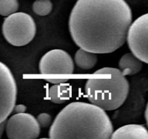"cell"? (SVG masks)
Segmentation results:
<instances>
[{
	"instance_id": "cell-1",
	"label": "cell",
	"mask_w": 148,
	"mask_h": 139,
	"mask_svg": "<svg viewBox=\"0 0 148 139\" xmlns=\"http://www.w3.org/2000/svg\"><path fill=\"white\" fill-rule=\"evenodd\" d=\"M132 11L125 0H77L68 20L74 43L95 54H109L126 42Z\"/></svg>"
},
{
	"instance_id": "cell-2",
	"label": "cell",
	"mask_w": 148,
	"mask_h": 139,
	"mask_svg": "<svg viewBox=\"0 0 148 139\" xmlns=\"http://www.w3.org/2000/svg\"><path fill=\"white\" fill-rule=\"evenodd\" d=\"M113 126L105 110L92 103L73 102L57 114L49 130L53 139H109Z\"/></svg>"
},
{
	"instance_id": "cell-3",
	"label": "cell",
	"mask_w": 148,
	"mask_h": 139,
	"mask_svg": "<svg viewBox=\"0 0 148 139\" xmlns=\"http://www.w3.org/2000/svg\"><path fill=\"white\" fill-rule=\"evenodd\" d=\"M99 77L89 78L85 83V93L90 103L105 111L121 107L129 93V83L119 69L103 67L94 73Z\"/></svg>"
},
{
	"instance_id": "cell-4",
	"label": "cell",
	"mask_w": 148,
	"mask_h": 139,
	"mask_svg": "<svg viewBox=\"0 0 148 139\" xmlns=\"http://www.w3.org/2000/svg\"><path fill=\"white\" fill-rule=\"evenodd\" d=\"M2 34L5 40L14 46H23L31 43L36 33L34 18L25 12H15L4 20Z\"/></svg>"
},
{
	"instance_id": "cell-5",
	"label": "cell",
	"mask_w": 148,
	"mask_h": 139,
	"mask_svg": "<svg viewBox=\"0 0 148 139\" xmlns=\"http://www.w3.org/2000/svg\"><path fill=\"white\" fill-rule=\"evenodd\" d=\"M126 42L131 52L142 62L148 64V13L132 22Z\"/></svg>"
},
{
	"instance_id": "cell-6",
	"label": "cell",
	"mask_w": 148,
	"mask_h": 139,
	"mask_svg": "<svg viewBox=\"0 0 148 139\" xmlns=\"http://www.w3.org/2000/svg\"><path fill=\"white\" fill-rule=\"evenodd\" d=\"M18 88L9 67L0 62V123L5 121L16 104Z\"/></svg>"
},
{
	"instance_id": "cell-7",
	"label": "cell",
	"mask_w": 148,
	"mask_h": 139,
	"mask_svg": "<svg viewBox=\"0 0 148 139\" xmlns=\"http://www.w3.org/2000/svg\"><path fill=\"white\" fill-rule=\"evenodd\" d=\"M6 135L10 139H36L41 133L36 118L29 113H18L6 122Z\"/></svg>"
},
{
	"instance_id": "cell-8",
	"label": "cell",
	"mask_w": 148,
	"mask_h": 139,
	"mask_svg": "<svg viewBox=\"0 0 148 139\" xmlns=\"http://www.w3.org/2000/svg\"><path fill=\"white\" fill-rule=\"evenodd\" d=\"M39 70L42 75H71L74 73V62L65 51L52 49L41 58Z\"/></svg>"
},
{
	"instance_id": "cell-9",
	"label": "cell",
	"mask_w": 148,
	"mask_h": 139,
	"mask_svg": "<svg viewBox=\"0 0 148 139\" xmlns=\"http://www.w3.org/2000/svg\"><path fill=\"white\" fill-rule=\"evenodd\" d=\"M112 139H148V130L142 125H126L115 130Z\"/></svg>"
},
{
	"instance_id": "cell-10",
	"label": "cell",
	"mask_w": 148,
	"mask_h": 139,
	"mask_svg": "<svg viewBox=\"0 0 148 139\" xmlns=\"http://www.w3.org/2000/svg\"><path fill=\"white\" fill-rule=\"evenodd\" d=\"M143 64L132 53H126L121 57L119 62V70L125 76H134L141 71Z\"/></svg>"
},
{
	"instance_id": "cell-11",
	"label": "cell",
	"mask_w": 148,
	"mask_h": 139,
	"mask_svg": "<svg viewBox=\"0 0 148 139\" xmlns=\"http://www.w3.org/2000/svg\"><path fill=\"white\" fill-rule=\"evenodd\" d=\"M71 89L65 83L55 84L48 90V98L53 103L57 104H64L71 97Z\"/></svg>"
},
{
	"instance_id": "cell-12",
	"label": "cell",
	"mask_w": 148,
	"mask_h": 139,
	"mask_svg": "<svg viewBox=\"0 0 148 139\" xmlns=\"http://www.w3.org/2000/svg\"><path fill=\"white\" fill-rule=\"evenodd\" d=\"M74 61L80 69L88 70L92 69L96 65L98 58L95 53L79 48L75 54Z\"/></svg>"
},
{
	"instance_id": "cell-13",
	"label": "cell",
	"mask_w": 148,
	"mask_h": 139,
	"mask_svg": "<svg viewBox=\"0 0 148 139\" xmlns=\"http://www.w3.org/2000/svg\"><path fill=\"white\" fill-rule=\"evenodd\" d=\"M53 5L50 0H35L32 5V10L39 16H46L52 10Z\"/></svg>"
},
{
	"instance_id": "cell-14",
	"label": "cell",
	"mask_w": 148,
	"mask_h": 139,
	"mask_svg": "<svg viewBox=\"0 0 148 139\" xmlns=\"http://www.w3.org/2000/svg\"><path fill=\"white\" fill-rule=\"evenodd\" d=\"M19 9L18 0H0V15L8 17Z\"/></svg>"
},
{
	"instance_id": "cell-15",
	"label": "cell",
	"mask_w": 148,
	"mask_h": 139,
	"mask_svg": "<svg viewBox=\"0 0 148 139\" xmlns=\"http://www.w3.org/2000/svg\"><path fill=\"white\" fill-rule=\"evenodd\" d=\"M36 120L41 127H48L52 123V117L48 113H42L37 116Z\"/></svg>"
},
{
	"instance_id": "cell-16",
	"label": "cell",
	"mask_w": 148,
	"mask_h": 139,
	"mask_svg": "<svg viewBox=\"0 0 148 139\" xmlns=\"http://www.w3.org/2000/svg\"><path fill=\"white\" fill-rule=\"evenodd\" d=\"M27 110L26 106L24 105V104H15V107H14L13 112L15 114H18V113H23L25 112Z\"/></svg>"
},
{
	"instance_id": "cell-17",
	"label": "cell",
	"mask_w": 148,
	"mask_h": 139,
	"mask_svg": "<svg viewBox=\"0 0 148 139\" xmlns=\"http://www.w3.org/2000/svg\"><path fill=\"white\" fill-rule=\"evenodd\" d=\"M46 81L49 83H52V84H60V83H65L68 81V78H47Z\"/></svg>"
},
{
	"instance_id": "cell-18",
	"label": "cell",
	"mask_w": 148,
	"mask_h": 139,
	"mask_svg": "<svg viewBox=\"0 0 148 139\" xmlns=\"http://www.w3.org/2000/svg\"><path fill=\"white\" fill-rule=\"evenodd\" d=\"M6 120L4 122L0 123V138H2V135H3L4 131L5 130V127H6Z\"/></svg>"
},
{
	"instance_id": "cell-19",
	"label": "cell",
	"mask_w": 148,
	"mask_h": 139,
	"mask_svg": "<svg viewBox=\"0 0 148 139\" xmlns=\"http://www.w3.org/2000/svg\"><path fill=\"white\" fill-rule=\"evenodd\" d=\"M145 120H146L147 125V127H148V102H147V104L146 109H145Z\"/></svg>"
}]
</instances>
